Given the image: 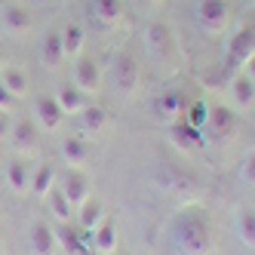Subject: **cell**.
<instances>
[{"label": "cell", "instance_id": "cell-1", "mask_svg": "<svg viewBox=\"0 0 255 255\" xmlns=\"http://www.w3.org/2000/svg\"><path fill=\"white\" fill-rule=\"evenodd\" d=\"M172 243L178 255H209L212 231L200 209H185L172 225Z\"/></svg>", "mask_w": 255, "mask_h": 255}, {"label": "cell", "instance_id": "cell-2", "mask_svg": "<svg viewBox=\"0 0 255 255\" xmlns=\"http://www.w3.org/2000/svg\"><path fill=\"white\" fill-rule=\"evenodd\" d=\"M252 56H255V25H243V28L231 37V43H228V62H225L228 77L240 74L243 65H246Z\"/></svg>", "mask_w": 255, "mask_h": 255}, {"label": "cell", "instance_id": "cell-3", "mask_svg": "<svg viewBox=\"0 0 255 255\" xmlns=\"http://www.w3.org/2000/svg\"><path fill=\"white\" fill-rule=\"evenodd\" d=\"M228 19H231L228 0H200L197 3V22L206 34H222L228 28Z\"/></svg>", "mask_w": 255, "mask_h": 255}, {"label": "cell", "instance_id": "cell-4", "mask_svg": "<svg viewBox=\"0 0 255 255\" xmlns=\"http://www.w3.org/2000/svg\"><path fill=\"white\" fill-rule=\"evenodd\" d=\"M203 129L209 132L212 141H231L237 135V117H234V111L228 105H212Z\"/></svg>", "mask_w": 255, "mask_h": 255}, {"label": "cell", "instance_id": "cell-5", "mask_svg": "<svg viewBox=\"0 0 255 255\" xmlns=\"http://www.w3.org/2000/svg\"><path fill=\"white\" fill-rule=\"evenodd\" d=\"M144 46H148L151 59L166 62V59H172L175 37H172V31L163 25V22H151V25H148V31H144Z\"/></svg>", "mask_w": 255, "mask_h": 255}, {"label": "cell", "instance_id": "cell-6", "mask_svg": "<svg viewBox=\"0 0 255 255\" xmlns=\"http://www.w3.org/2000/svg\"><path fill=\"white\" fill-rule=\"evenodd\" d=\"M138 80H141V74H138L135 56L132 52H120L117 62H114V83H117V89L123 96H132L138 89Z\"/></svg>", "mask_w": 255, "mask_h": 255}, {"label": "cell", "instance_id": "cell-7", "mask_svg": "<svg viewBox=\"0 0 255 255\" xmlns=\"http://www.w3.org/2000/svg\"><path fill=\"white\" fill-rule=\"evenodd\" d=\"M62 120H65V111L59 108L56 96H37L34 99V123H37L40 129L56 132L62 126Z\"/></svg>", "mask_w": 255, "mask_h": 255}, {"label": "cell", "instance_id": "cell-8", "mask_svg": "<svg viewBox=\"0 0 255 255\" xmlns=\"http://www.w3.org/2000/svg\"><path fill=\"white\" fill-rule=\"evenodd\" d=\"M74 86L80 89L83 96L99 93V86H102V71H99V62H96V59H77V65H74Z\"/></svg>", "mask_w": 255, "mask_h": 255}, {"label": "cell", "instance_id": "cell-9", "mask_svg": "<svg viewBox=\"0 0 255 255\" xmlns=\"http://www.w3.org/2000/svg\"><path fill=\"white\" fill-rule=\"evenodd\" d=\"M28 240H31L34 255H56V249H59L56 228H49L46 222H34V225H31V234H28Z\"/></svg>", "mask_w": 255, "mask_h": 255}, {"label": "cell", "instance_id": "cell-10", "mask_svg": "<svg viewBox=\"0 0 255 255\" xmlns=\"http://www.w3.org/2000/svg\"><path fill=\"white\" fill-rule=\"evenodd\" d=\"M62 194L71 200V206L80 209L86 200H89V178L80 172V169H71L65 178H62Z\"/></svg>", "mask_w": 255, "mask_h": 255}, {"label": "cell", "instance_id": "cell-11", "mask_svg": "<svg viewBox=\"0 0 255 255\" xmlns=\"http://www.w3.org/2000/svg\"><path fill=\"white\" fill-rule=\"evenodd\" d=\"M89 12L102 28H114L123 19V0H89Z\"/></svg>", "mask_w": 255, "mask_h": 255}, {"label": "cell", "instance_id": "cell-12", "mask_svg": "<svg viewBox=\"0 0 255 255\" xmlns=\"http://www.w3.org/2000/svg\"><path fill=\"white\" fill-rule=\"evenodd\" d=\"M9 144L12 151H34L37 148V123L22 120V123H12V132H9Z\"/></svg>", "mask_w": 255, "mask_h": 255}, {"label": "cell", "instance_id": "cell-13", "mask_svg": "<svg viewBox=\"0 0 255 255\" xmlns=\"http://www.w3.org/2000/svg\"><path fill=\"white\" fill-rule=\"evenodd\" d=\"M62 59H65L62 31H46V37L40 40V62H43V68H59Z\"/></svg>", "mask_w": 255, "mask_h": 255}, {"label": "cell", "instance_id": "cell-14", "mask_svg": "<svg viewBox=\"0 0 255 255\" xmlns=\"http://www.w3.org/2000/svg\"><path fill=\"white\" fill-rule=\"evenodd\" d=\"M93 249L102 255H111L117 249V222L114 218H102V225L93 231Z\"/></svg>", "mask_w": 255, "mask_h": 255}, {"label": "cell", "instance_id": "cell-15", "mask_svg": "<svg viewBox=\"0 0 255 255\" xmlns=\"http://www.w3.org/2000/svg\"><path fill=\"white\" fill-rule=\"evenodd\" d=\"M83 46H86V31H83V25H65L62 28V49H65V59H77L80 52H83Z\"/></svg>", "mask_w": 255, "mask_h": 255}, {"label": "cell", "instance_id": "cell-16", "mask_svg": "<svg viewBox=\"0 0 255 255\" xmlns=\"http://www.w3.org/2000/svg\"><path fill=\"white\" fill-rule=\"evenodd\" d=\"M231 99L237 108H249L255 105V83L246 74H234L231 77Z\"/></svg>", "mask_w": 255, "mask_h": 255}, {"label": "cell", "instance_id": "cell-17", "mask_svg": "<svg viewBox=\"0 0 255 255\" xmlns=\"http://www.w3.org/2000/svg\"><path fill=\"white\" fill-rule=\"evenodd\" d=\"M56 102H59V108H62L65 114H80L83 108H86V96L80 93L74 83H65L56 93Z\"/></svg>", "mask_w": 255, "mask_h": 255}, {"label": "cell", "instance_id": "cell-18", "mask_svg": "<svg viewBox=\"0 0 255 255\" xmlns=\"http://www.w3.org/2000/svg\"><path fill=\"white\" fill-rule=\"evenodd\" d=\"M3 28H6L9 34L28 31V28H31V12H28L25 6H15V3L3 6Z\"/></svg>", "mask_w": 255, "mask_h": 255}, {"label": "cell", "instance_id": "cell-19", "mask_svg": "<svg viewBox=\"0 0 255 255\" xmlns=\"http://www.w3.org/2000/svg\"><path fill=\"white\" fill-rule=\"evenodd\" d=\"M185 111V102H181V93H163L157 99V114L166 123H178V114Z\"/></svg>", "mask_w": 255, "mask_h": 255}, {"label": "cell", "instance_id": "cell-20", "mask_svg": "<svg viewBox=\"0 0 255 255\" xmlns=\"http://www.w3.org/2000/svg\"><path fill=\"white\" fill-rule=\"evenodd\" d=\"M43 200L49 203V212H52L56 222H71V218H74V206H71V200L62 194V188H52Z\"/></svg>", "mask_w": 255, "mask_h": 255}, {"label": "cell", "instance_id": "cell-21", "mask_svg": "<svg viewBox=\"0 0 255 255\" xmlns=\"http://www.w3.org/2000/svg\"><path fill=\"white\" fill-rule=\"evenodd\" d=\"M62 157H65V163H68L71 169H80L83 163L89 160V148L80 138H65L62 141Z\"/></svg>", "mask_w": 255, "mask_h": 255}, {"label": "cell", "instance_id": "cell-22", "mask_svg": "<svg viewBox=\"0 0 255 255\" xmlns=\"http://www.w3.org/2000/svg\"><path fill=\"white\" fill-rule=\"evenodd\" d=\"M102 218H105V209H102L99 200H86V203L77 209V222H80L83 231H96L102 225Z\"/></svg>", "mask_w": 255, "mask_h": 255}, {"label": "cell", "instance_id": "cell-23", "mask_svg": "<svg viewBox=\"0 0 255 255\" xmlns=\"http://www.w3.org/2000/svg\"><path fill=\"white\" fill-rule=\"evenodd\" d=\"M6 181H9V191H15V194L31 191V178H28V169L22 160H12L6 166Z\"/></svg>", "mask_w": 255, "mask_h": 255}, {"label": "cell", "instance_id": "cell-24", "mask_svg": "<svg viewBox=\"0 0 255 255\" xmlns=\"http://www.w3.org/2000/svg\"><path fill=\"white\" fill-rule=\"evenodd\" d=\"M52 188H56V169H52L49 163H43V166H37V172L31 178V191L37 197H46Z\"/></svg>", "mask_w": 255, "mask_h": 255}, {"label": "cell", "instance_id": "cell-25", "mask_svg": "<svg viewBox=\"0 0 255 255\" xmlns=\"http://www.w3.org/2000/svg\"><path fill=\"white\" fill-rule=\"evenodd\" d=\"M0 83H3L15 99L28 93V77H25V71H19V68H3V71H0Z\"/></svg>", "mask_w": 255, "mask_h": 255}, {"label": "cell", "instance_id": "cell-26", "mask_svg": "<svg viewBox=\"0 0 255 255\" xmlns=\"http://www.w3.org/2000/svg\"><path fill=\"white\" fill-rule=\"evenodd\" d=\"M172 126V141L181 148H200V129H194L191 123H169Z\"/></svg>", "mask_w": 255, "mask_h": 255}, {"label": "cell", "instance_id": "cell-27", "mask_svg": "<svg viewBox=\"0 0 255 255\" xmlns=\"http://www.w3.org/2000/svg\"><path fill=\"white\" fill-rule=\"evenodd\" d=\"M237 234L249 249H255V209H243L237 215Z\"/></svg>", "mask_w": 255, "mask_h": 255}, {"label": "cell", "instance_id": "cell-28", "mask_svg": "<svg viewBox=\"0 0 255 255\" xmlns=\"http://www.w3.org/2000/svg\"><path fill=\"white\" fill-rule=\"evenodd\" d=\"M77 117H80V123H83V129H89V132H99L102 126H105V120H108L105 108H99V105H86Z\"/></svg>", "mask_w": 255, "mask_h": 255}, {"label": "cell", "instance_id": "cell-29", "mask_svg": "<svg viewBox=\"0 0 255 255\" xmlns=\"http://www.w3.org/2000/svg\"><path fill=\"white\" fill-rule=\"evenodd\" d=\"M56 237H59V246H62L68 255H74V252H83V243H80V237L74 234V228H71L68 222H59V228H56Z\"/></svg>", "mask_w": 255, "mask_h": 255}, {"label": "cell", "instance_id": "cell-30", "mask_svg": "<svg viewBox=\"0 0 255 255\" xmlns=\"http://www.w3.org/2000/svg\"><path fill=\"white\" fill-rule=\"evenodd\" d=\"M206 117H209V108H206L203 102H197V105L188 108V120H185V123H191L194 129H203V126H206Z\"/></svg>", "mask_w": 255, "mask_h": 255}, {"label": "cell", "instance_id": "cell-31", "mask_svg": "<svg viewBox=\"0 0 255 255\" xmlns=\"http://www.w3.org/2000/svg\"><path fill=\"white\" fill-rule=\"evenodd\" d=\"M166 185H169L172 191H191V181H188L185 175H181L178 169H172V172L166 175Z\"/></svg>", "mask_w": 255, "mask_h": 255}, {"label": "cell", "instance_id": "cell-32", "mask_svg": "<svg viewBox=\"0 0 255 255\" xmlns=\"http://www.w3.org/2000/svg\"><path fill=\"white\" fill-rule=\"evenodd\" d=\"M12 108H15V96L9 93V89H6L3 83H0V111H6V114H9Z\"/></svg>", "mask_w": 255, "mask_h": 255}, {"label": "cell", "instance_id": "cell-33", "mask_svg": "<svg viewBox=\"0 0 255 255\" xmlns=\"http://www.w3.org/2000/svg\"><path fill=\"white\" fill-rule=\"evenodd\" d=\"M9 132H12V120L6 111H0V141H9Z\"/></svg>", "mask_w": 255, "mask_h": 255}, {"label": "cell", "instance_id": "cell-34", "mask_svg": "<svg viewBox=\"0 0 255 255\" xmlns=\"http://www.w3.org/2000/svg\"><path fill=\"white\" fill-rule=\"evenodd\" d=\"M243 178L249 181V185H255V151L246 157V163H243Z\"/></svg>", "mask_w": 255, "mask_h": 255}, {"label": "cell", "instance_id": "cell-35", "mask_svg": "<svg viewBox=\"0 0 255 255\" xmlns=\"http://www.w3.org/2000/svg\"><path fill=\"white\" fill-rule=\"evenodd\" d=\"M243 74H246V77H249V80L255 83V56H252V59H249V62L243 65Z\"/></svg>", "mask_w": 255, "mask_h": 255}, {"label": "cell", "instance_id": "cell-36", "mask_svg": "<svg viewBox=\"0 0 255 255\" xmlns=\"http://www.w3.org/2000/svg\"><path fill=\"white\" fill-rule=\"evenodd\" d=\"M0 71H3V52H0Z\"/></svg>", "mask_w": 255, "mask_h": 255}, {"label": "cell", "instance_id": "cell-37", "mask_svg": "<svg viewBox=\"0 0 255 255\" xmlns=\"http://www.w3.org/2000/svg\"><path fill=\"white\" fill-rule=\"evenodd\" d=\"M141 3H154V0H141Z\"/></svg>", "mask_w": 255, "mask_h": 255}, {"label": "cell", "instance_id": "cell-38", "mask_svg": "<svg viewBox=\"0 0 255 255\" xmlns=\"http://www.w3.org/2000/svg\"><path fill=\"white\" fill-rule=\"evenodd\" d=\"M34 3H43V0H34Z\"/></svg>", "mask_w": 255, "mask_h": 255}, {"label": "cell", "instance_id": "cell-39", "mask_svg": "<svg viewBox=\"0 0 255 255\" xmlns=\"http://www.w3.org/2000/svg\"><path fill=\"white\" fill-rule=\"evenodd\" d=\"M0 255H3V249H0Z\"/></svg>", "mask_w": 255, "mask_h": 255}]
</instances>
